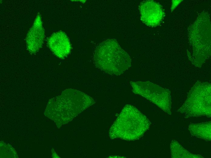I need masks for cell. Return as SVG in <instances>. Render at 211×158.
<instances>
[{"label": "cell", "instance_id": "obj_1", "mask_svg": "<svg viewBox=\"0 0 211 158\" xmlns=\"http://www.w3.org/2000/svg\"><path fill=\"white\" fill-rule=\"evenodd\" d=\"M95 103L92 98L83 92L67 89L49 100L46 113L57 125H61L71 121Z\"/></svg>", "mask_w": 211, "mask_h": 158}, {"label": "cell", "instance_id": "obj_2", "mask_svg": "<svg viewBox=\"0 0 211 158\" xmlns=\"http://www.w3.org/2000/svg\"><path fill=\"white\" fill-rule=\"evenodd\" d=\"M150 124L147 117L135 107L126 105L110 127L109 136L112 139L137 140L149 129Z\"/></svg>", "mask_w": 211, "mask_h": 158}, {"label": "cell", "instance_id": "obj_3", "mask_svg": "<svg viewBox=\"0 0 211 158\" xmlns=\"http://www.w3.org/2000/svg\"><path fill=\"white\" fill-rule=\"evenodd\" d=\"M93 60L97 68L111 75H120L131 65L129 54L113 39L106 40L97 46L94 52Z\"/></svg>", "mask_w": 211, "mask_h": 158}, {"label": "cell", "instance_id": "obj_4", "mask_svg": "<svg viewBox=\"0 0 211 158\" xmlns=\"http://www.w3.org/2000/svg\"><path fill=\"white\" fill-rule=\"evenodd\" d=\"M179 111L186 118L202 116L211 117V90L200 88L193 90Z\"/></svg>", "mask_w": 211, "mask_h": 158}, {"label": "cell", "instance_id": "obj_5", "mask_svg": "<svg viewBox=\"0 0 211 158\" xmlns=\"http://www.w3.org/2000/svg\"><path fill=\"white\" fill-rule=\"evenodd\" d=\"M132 91L152 103L165 112L171 115V98L167 90L149 81H131Z\"/></svg>", "mask_w": 211, "mask_h": 158}, {"label": "cell", "instance_id": "obj_6", "mask_svg": "<svg viewBox=\"0 0 211 158\" xmlns=\"http://www.w3.org/2000/svg\"><path fill=\"white\" fill-rule=\"evenodd\" d=\"M141 20L146 25L155 27L159 25L164 16L161 5L153 0L142 2L139 6Z\"/></svg>", "mask_w": 211, "mask_h": 158}, {"label": "cell", "instance_id": "obj_7", "mask_svg": "<svg viewBox=\"0 0 211 158\" xmlns=\"http://www.w3.org/2000/svg\"><path fill=\"white\" fill-rule=\"evenodd\" d=\"M45 38V32L41 16L38 13L26 38V48L29 53L33 54L37 53L42 47Z\"/></svg>", "mask_w": 211, "mask_h": 158}, {"label": "cell", "instance_id": "obj_8", "mask_svg": "<svg viewBox=\"0 0 211 158\" xmlns=\"http://www.w3.org/2000/svg\"><path fill=\"white\" fill-rule=\"evenodd\" d=\"M47 43L51 50L60 59H64L71 52L72 47L69 40L63 31L53 33L48 38Z\"/></svg>", "mask_w": 211, "mask_h": 158}, {"label": "cell", "instance_id": "obj_9", "mask_svg": "<svg viewBox=\"0 0 211 158\" xmlns=\"http://www.w3.org/2000/svg\"><path fill=\"white\" fill-rule=\"evenodd\" d=\"M188 129L192 136L206 141H211V121L191 124L189 126Z\"/></svg>", "mask_w": 211, "mask_h": 158}, {"label": "cell", "instance_id": "obj_10", "mask_svg": "<svg viewBox=\"0 0 211 158\" xmlns=\"http://www.w3.org/2000/svg\"><path fill=\"white\" fill-rule=\"evenodd\" d=\"M172 158H204L202 155L190 153L184 149L177 141L173 140L170 144Z\"/></svg>", "mask_w": 211, "mask_h": 158}, {"label": "cell", "instance_id": "obj_11", "mask_svg": "<svg viewBox=\"0 0 211 158\" xmlns=\"http://www.w3.org/2000/svg\"><path fill=\"white\" fill-rule=\"evenodd\" d=\"M181 0H173L171 9H175L176 7L181 2Z\"/></svg>", "mask_w": 211, "mask_h": 158}]
</instances>
